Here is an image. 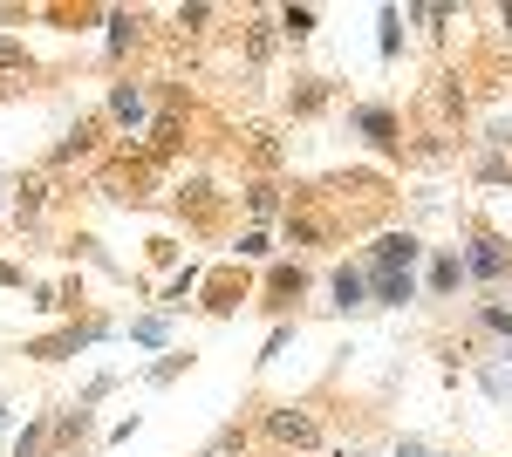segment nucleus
Segmentation results:
<instances>
[{
	"label": "nucleus",
	"mask_w": 512,
	"mask_h": 457,
	"mask_svg": "<svg viewBox=\"0 0 512 457\" xmlns=\"http://www.w3.org/2000/svg\"><path fill=\"white\" fill-rule=\"evenodd\" d=\"M267 437H274V444H294V451H315V444H321V423L308 417V410H294V403H287V410L267 417Z\"/></svg>",
	"instance_id": "f257e3e1"
},
{
	"label": "nucleus",
	"mask_w": 512,
	"mask_h": 457,
	"mask_svg": "<svg viewBox=\"0 0 512 457\" xmlns=\"http://www.w3.org/2000/svg\"><path fill=\"white\" fill-rule=\"evenodd\" d=\"M506 267H512V253L499 246V239H472V273H485V280H499Z\"/></svg>",
	"instance_id": "f03ea898"
},
{
	"label": "nucleus",
	"mask_w": 512,
	"mask_h": 457,
	"mask_svg": "<svg viewBox=\"0 0 512 457\" xmlns=\"http://www.w3.org/2000/svg\"><path fill=\"white\" fill-rule=\"evenodd\" d=\"M396 260H403V267H410V260H417V239H410V232H390V239H376V267L390 273Z\"/></svg>",
	"instance_id": "7ed1b4c3"
},
{
	"label": "nucleus",
	"mask_w": 512,
	"mask_h": 457,
	"mask_svg": "<svg viewBox=\"0 0 512 457\" xmlns=\"http://www.w3.org/2000/svg\"><path fill=\"white\" fill-rule=\"evenodd\" d=\"M355 123H362V130H369L376 144H396V123H390V116H383V110H362V116H355Z\"/></svg>",
	"instance_id": "20e7f679"
},
{
	"label": "nucleus",
	"mask_w": 512,
	"mask_h": 457,
	"mask_svg": "<svg viewBox=\"0 0 512 457\" xmlns=\"http://www.w3.org/2000/svg\"><path fill=\"white\" fill-rule=\"evenodd\" d=\"M335 301H342V307H362V273H349V267L335 273Z\"/></svg>",
	"instance_id": "39448f33"
},
{
	"label": "nucleus",
	"mask_w": 512,
	"mask_h": 457,
	"mask_svg": "<svg viewBox=\"0 0 512 457\" xmlns=\"http://www.w3.org/2000/svg\"><path fill=\"white\" fill-rule=\"evenodd\" d=\"M376 294H383V301H410V280H403V273H376Z\"/></svg>",
	"instance_id": "423d86ee"
},
{
	"label": "nucleus",
	"mask_w": 512,
	"mask_h": 457,
	"mask_svg": "<svg viewBox=\"0 0 512 457\" xmlns=\"http://www.w3.org/2000/svg\"><path fill=\"white\" fill-rule=\"evenodd\" d=\"M287 35H294V41L315 35V7H294V14H287Z\"/></svg>",
	"instance_id": "0eeeda50"
},
{
	"label": "nucleus",
	"mask_w": 512,
	"mask_h": 457,
	"mask_svg": "<svg viewBox=\"0 0 512 457\" xmlns=\"http://www.w3.org/2000/svg\"><path fill=\"white\" fill-rule=\"evenodd\" d=\"M14 280H21V273H14V267H7V260H0V287H14Z\"/></svg>",
	"instance_id": "6e6552de"
}]
</instances>
